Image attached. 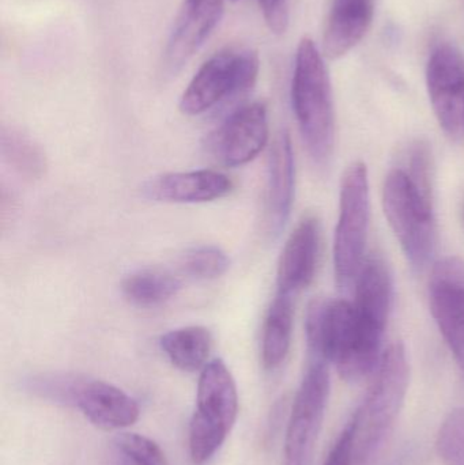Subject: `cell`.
I'll return each instance as SVG.
<instances>
[{
  "label": "cell",
  "instance_id": "obj_26",
  "mask_svg": "<svg viewBox=\"0 0 464 465\" xmlns=\"http://www.w3.org/2000/svg\"><path fill=\"white\" fill-rule=\"evenodd\" d=\"M267 26L272 33H285L289 24L288 0H258Z\"/></svg>",
  "mask_w": 464,
  "mask_h": 465
},
{
  "label": "cell",
  "instance_id": "obj_8",
  "mask_svg": "<svg viewBox=\"0 0 464 465\" xmlns=\"http://www.w3.org/2000/svg\"><path fill=\"white\" fill-rule=\"evenodd\" d=\"M269 141V119L264 104L252 103L234 111L207 136L210 154L228 168L255 160Z\"/></svg>",
  "mask_w": 464,
  "mask_h": 465
},
{
  "label": "cell",
  "instance_id": "obj_6",
  "mask_svg": "<svg viewBox=\"0 0 464 465\" xmlns=\"http://www.w3.org/2000/svg\"><path fill=\"white\" fill-rule=\"evenodd\" d=\"M370 212L367 165L357 161L346 169L341 182L340 220L334 242L335 278L341 290L356 283L364 262Z\"/></svg>",
  "mask_w": 464,
  "mask_h": 465
},
{
  "label": "cell",
  "instance_id": "obj_14",
  "mask_svg": "<svg viewBox=\"0 0 464 465\" xmlns=\"http://www.w3.org/2000/svg\"><path fill=\"white\" fill-rule=\"evenodd\" d=\"M296 188V163L293 146L288 133H281L272 144L269 158L264 225L270 238L275 240L285 229L291 217Z\"/></svg>",
  "mask_w": 464,
  "mask_h": 465
},
{
  "label": "cell",
  "instance_id": "obj_1",
  "mask_svg": "<svg viewBox=\"0 0 464 465\" xmlns=\"http://www.w3.org/2000/svg\"><path fill=\"white\" fill-rule=\"evenodd\" d=\"M409 377L406 349L397 341L381 355L372 384L349 422L353 429L356 465L370 463L394 428L405 403Z\"/></svg>",
  "mask_w": 464,
  "mask_h": 465
},
{
  "label": "cell",
  "instance_id": "obj_15",
  "mask_svg": "<svg viewBox=\"0 0 464 465\" xmlns=\"http://www.w3.org/2000/svg\"><path fill=\"white\" fill-rule=\"evenodd\" d=\"M233 183L215 171L180 172L153 177L144 183V198L163 203L195 204L218 201L229 195Z\"/></svg>",
  "mask_w": 464,
  "mask_h": 465
},
{
  "label": "cell",
  "instance_id": "obj_3",
  "mask_svg": "<svg viewBox=\"0 0 464 465\" xmlns=\"http://www.w3.org/2000/svg\"><path fill=\"white\" fill-rule=\"evenodd\" d=\"M239 415L236 382L225 362L214 360L202 369L196 410L190 425L193 464H206L222 447Z\"/></svg>",
  "mask_w": 464,
  "mask_h": 465
},
{
  "label": "cell",
  "instance_id": "obj_19",
  "mask_svg": "<svg viewBox=\"0 0 464 465\" xmlns=\"http://www.w3.org/2000/svg\"><path fill=\"white\" fill-rule=\"evenodd\" d=\"M160 346L172 365L193 373L207 365L212 349V335L207 328L191 325L163 335Z\"/></svg>",
  "mask_w": 464,
  "mask_h": 465
},
{
  "label": "cell",
  "instance_id": "obj_20",
  "mask_svg": "<svg viewBox=\"0 0 464 465\" xmlns=\"http://www.w3.org/2000/svg\"><path fill=\"white\" fill-rule=\"evenodd\" d=\"M182 283L168 271L141 270L123 281L124 297L141 308H154L176 297Z\"/></svg>",
  "mask_w": 464,
  "mask_h": 465
},
{
  "label": "cell",
  "instance_id": "obj_9",
  "mask_svg": "<svg viewBox=\"0 0 464 465\" xmlns=\"http://www.w3.org/2000/svg\"><path fill=\"white\" fill-rule=\"evenodd\" d=\"M429 306L464 379L463 260L447 257L433 267L429 281Z\"/></svg>",
  "mask_w": 464,
  "mask_h": 465
},
{
  "label": "cell",
  "instance_id": "obj_27",
  "mask_svg": "<svg viewBox=\"0 0 464 465\" xmlns=\"http://www.w3.org/2000/svg\"><path fill=\"white\" fill-rule=\"evenodd\" d=\"M324 465H356L354 461L353 429L348 423L330 450Z\"/></svg>",
  "mask_w": 464,
  "mask_h": 465
},
{
  "label": "cell",
  "instance_id": "obj_18",
  "mask_svg": "<svg viewBox=\"0 0 464 465\" xmlns=\"http://www.w3.org/2000/svg\"><path fill=\"white\" fill-rule=\"evenodd\" d=\"M294 297L277 292L267 311L262 330V361L264 368L282 365L291 349L293 332Z\"/></svg>",
  "mask_w": 464,
  "mask_h": 465
},
{
  "label": "cell",
  "instance_id": "obj_2",
  "mask_svg": "<svg viewBox=\"0 0 464 465\" xmlns=\"http://www.w3.org/2000/svg\"><path fill=\"white\" fill-rule=\"evenodd\" d=\"M291 103L308 153L318 165H326L334 149L331 82L323 56L311 38H302L297 48Z\"/></svg>",
  "mask_w": 464,
  "mask_h": 465
},
{
  "label": "cell",
  "instance_id": "obj_5",
  "mask_svg": "<svg viewBox=\"0 0 464 465\" xmlns=\"http://www.w3.org/2000/svg\"><path fill=\"white\" fill-rule=\"evenodd\" d=\"M383 206L409 262L417 271L424 270L438 240L433 202L417 190L405 171L394 169L384 183Z\"/></svg>",
  "mask_w": 464,
  "mask_h": 465
},
{
  "label": "cell",
  "instance_id": "obj_17",
  "mask_svg": "<svg viewBox=\"0 0 464 465\" xmlns=\"http://www.w3.org/2000/svg\"><path fill=\"white\" fill-rule=\"evenodd\" d=\"M372 18V0H334L324 29V56L338 59L348 54L367 35Z\"/></svg>",
  "mask_w": 464,
  "mask_h": 465
},
{
  "label": "cell",
  "instance_id": "obj_7",
  "mask_svg": "<svg viewBox=\"0 0 464 465\" xmlns=\"http://www.w3.org/2000/svg\"><path fill=\"white\" fill-rule=\"evenodd\" d=\"M330 396L327 362L313 360L297 391L286 430L282 465H311Z\"/></svg>",
  "mask_w": 464,
  "mask_h": 465
},
{
  "label": "cell",
  "instance_id": "obj_16",
  "mask_svg": "<svg viewBox=\"0 0 464 465\" xmlns=\"http://www.w3.org/2000/svg\"><path fill=\"white\" fill-rule=\"evenodd\" d=\"M75 407L103 430H119L133 426L141 415L138 403L124 391L98 380H82Z\"/></svg>",
  "mask_w": 464,
  "mask_h": 465
},
{
  "label": "cell",
  "instance_id": "obj_23",
  "mask_svg": "<svg viewBox=\"0 0 464 465\" xmlns=\"http://www.w3.org/2000/svg\"><path fill=\"white\" fill-rule=\"evenodd\" d=\"M436 450L446 465H464V407L455 409L441 423Z\"/></svg>",
  "mask_w": 464,
  "mask_h": 465
},
{
  "label": "cell",
  "instance_id": "obj_22",
  "mask_svg": "<svg viewBox=\"0 0 464 465\" xmlns=\"http://www.w3.org/2000/svg\"><path fill=\"white\" fill-rule=\"evenodd\" d=\"M183 272L198 281L220 278L231 267V259L220 246L201 245L188 249L180 260Z\"/></svg>",
  "mask_w": 464,
  "mask_h": 465
},
{
  "label": "cell",
  "instance_id": "obj_11",
  "mask_svg": "<svg viewBox=\"0 0 464 465\" xmlns=\"http://www.w3.org/2000/svg\"><path fill=\"white\" fill-rule=\"evenodd\" d=\"M357 327L365 335L383 341L392 303V276L386 260L372 253L362 262L356 279Z\"/></svg>",
  "mask_w": 464,
  "mask_h": 465
},
{
  "label": "cell",
  "instance_id": "obj_12",
  "mask_svg": "<svg viewBox=\"0 0 464 465\" xmlns=\"http://www.w3.org/2000/svg\"><path fill=\"white\" fill-rule=\"evenodd\" d=\"M223 0H184L165 51L172 74L182 70L203 45L223 16Z\"/></svg>",
  "mask_w": 464,
  "mask_h": 465
},
{
  "label": "cell",
  "instance_id": "obj_25",
  "mask_svg": "<svg viewBox=\"0 0 464 465\" xmlns=\"http://www.w3.org/2000/svg\"><path fill=\"white\" fill-rule=\"evenodd\" d=\"M409 172H406L417 190L432 201V153L429 144L417 141L409 152ZM433 202V201H432Z\"/></svg>",
  "mask_w": 464,
  "mask_h": 465
},
{
  "label": "cell",
  "instance_id": "obj_24",
  "mask_svg": "<svg viewBox=\"0 0 464 465\" xmlns=\"http://www.w3.org/2000/svg\"><path fill=\"white\" fill-rule=\"evenodd\" d=\"M117 455L136 465H166L165 455L153 440L135 433L120 434L114 440Z\"/></svg>",
  "mask_w": 464,
  "mask_h": 465
},
{
  "label": "cell",
  "instance_id": "obj_13",
  "mask_svg": "<svg viewBox=\"0 0 464 465\" xmlns=\"http://www.w3.org/2000/svg\"><path fill=\"white\" fill-rule=\"evenodd\" d=\"M321 237V223L318 218L308 215L300 221L286 241L278 262V292L296 297L310 286L318 270Z\"/></svg>",
  "mask_w": 464,
  "mask_h": 465
},
{
  "label": "cell",
  "instance_id": "obj_4",
  "mask_svg": "<svg viewBox=\"0 0 464 465\" xmlns=\"http://www.w3.org/2000/svg\"><path fill=\"white\" fill-rule=\"evenodd\" d=\"M261 71L258 52L229 46L203 63L180 98V111L198 116L255 86Z\"/></svg>",
  "mask_w": 464,
  "mask_h": 465
},
{
  "label": "cell",
  "instance_id": "obj_21",
  "mask_svg": "<svg viewBox=\"0 0 464 465\" xmlns=\"http://www.w3.org/2000/svg\"><path fill=\"white\" fill-rule=\"evenodd\" d=\"M0 153L3 160L27 180L41 179L48 168L45 153L40 144L15 128H3Z\"/></svg>",
  "mask_w": 464,
  "mask_h": 465
},
{
  "label": "cell",
  "instance_id": "obj_10",
  "mask_svg": "<svg viewBox=\"0 0 464 465\" xmlns=\"http://www.w3.org/2000/svg\"><path fill=\"white\" fill-rule=\"evenodd\" d=\"M433 111L449 136L464 134V60L455 46L443 44L433 51L427 67Z\"/></svg>",
  "mask_w": 464,
  "mask_h": 465
}]
</instances>
